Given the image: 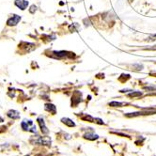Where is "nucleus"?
Segmentation results:
<instances>
[{
    "mask_svg": "<svg viewBox=\"0 0 156 156\" xmlns=\"http://www.w3.org/2000/svg\"><path fill=\"white\" fill-rule=\"evenodd\" d=\"M61 121H62V123L66 124L67 126H69V127H74L75 126L74 122L72 119H68V118H63V119H61Z\"/></svg>",
    "mask_w": 156,
    "mask_h": 156,
    "instance_id": "1a4fd4ad",
    "label": "nucleus"
},
{
    "mask_svg": "<svg viewBox=\"0 0 156 156\" xmlns=\"http://www.w3.org/2000/svg\"><path fill=\"white\" fill-rule=\"evenodd\" d=\"M156 113V110H143L139 111V112H135V113H128L126 114L127 117H137V116H147V115H153Z\"/></svg>",
    "mask_w": 156,
    "mask_h": 156,
    "instance_id": "7ed1b4c3",
    "label": "nucleus"
},
{
    "mask_svg": "<svg viewBox=\"0 0 156 156\" xmlns=\"http://www.w3.org/2000/svg\"><path fill=\"white\" fill-rule=\"evenodd\" d=\"M14 3L22 10H25L28 6V1H27V0H15Z\"/></svg>",
    "mask_w": 156,
    "mask_h": 156,
    "instance_id": "39448f33",
    "label": "nucleus"
},
{
    "mask_svg": "<svg viewBox=\"0 0 156 156\" xmlns=\"http://www.w3.org/2000/svg\"><path fill=\"white\" fill-rule=\"evenodd\" d=\"M141 95H142V92H140V91H133L128 94V96L130 98H136V97H139Z\"/></svg>",
    "mask_w": 156,
    "mask_h": 156,
    "instance_id": "9b49d317",
    "label": "nucleus"
},
{
    "mask_svg": "<svg viewBox=\"0 0 156 156\" xmlns=\"http://www.w3.org/2000/svg\"><path fill=\"white\" fill-rule=\"evenodd\" d=\"M21 126L25 131H28V132H32V133H36V126L33 124V121L32 120H27L25 119L24 121H22Z\"/></svg>",
    "mask_w": 156,
    "mask_h": 156,
    "instance_id": "f03ea898",
    "label": "nucleus"
},
{
    "mask_svg": "<svg viewBox=\"0 0 156 156\" xmlns=\"http://www.w3.org/2000/svg\"><path fill=\"white\" fill-rule=\"evenodd\" d=\"M38 122H39V124L41 126V133H49V130L47 129V127L45 126V123H44V120L41 117L38 118Z\"/></svg>",
    "mask_w": 156,
    "mask_h": 156,
    "instance_id": "423d86ee",
    "label": "nucleus"
},
{
    "mask_svg": "<svg viewBox=\"0 0 156 156\" xmlns=\"http://www.w3.org/2000/svg\"><path fill=\"white\" fill-rule=\"evenodd\" d=\"M145 90H148V91H153L156 90V87L155 86H152V87H144Z\"/></svg>",
    "mask_w": 156,
    "mask_h": 156,
    "instance_id": "ddd939ff",
    "label": "nucleus"
},
{
    "mask_svg": "<svg viewBox=\"0 0 156 156\" xmlns=\"http://www.w3.org/2000/svg\"><path fill=\"white\" fill-rule=\"evenodd\" d=\"M151 49H152V50H156V45H155L154 47H152V48H151Z\"/></svg>",
    "mask_w": 156,
    "mask_h": 156,
    "instance_id": "dca6fc26",
    "label": "nucleus"
},
{
    "mask_svg": "<svg viewBox=\"0 0 156 156\" xmlns=\"http://www.w3.org/2000/svg\"><path fill=\"white\" fill-rule=\"evenodd\" d=\"M31 142L34 144H41V145H46V146H49L51 145V138L48 136H35L31 138Z\"/></svg>",
    "mask_w": 156,
    "mask_h": 156,
    "instance_id": "f257e3e1",
    "label": "nucleus"
},
{
    "mask_svg": "<svg viewBox=\"0 0 156 156\" xmlns=\"http://www.w3.org/2000/svg\"><path fill=\"white\" fill-rule=\"evenodd\" d=\"M45 110L50 113H52L53 115H55V113H57V107L52 104H46L45 105Z\"/></svg>",
    "mask_w": 156,
    "mask_h": 156,
    "instance_id": "6e6552de",
    "label": "nucleus"
},
{
    "mask_svg": "<svg viewBox=\"0 0 156 156\" xmlns=\"http://www.w3.org/2000/svg\"><path fill=\"white\" fill-rule=\"evenodd\" d=\"M84 137L85 138H87V139H88V140H95V139H98L99 138V136H97V135H95V133H86V135L84 136Z\"/></svg>",
    "mask_w": 156,
    "mask_h": 156,
    "instance_id": "9d476101",
    "label": "nucleus"
},
{
    "mask_svg": "<svg viewBox=\"0 0 156 156\" xmlns=\"http://www.w3.org/2000/svg\"><path fill=\"white\" fill-rule=\"evenodd\" d=\"M156 40V35H152L150 37V41H155Z\"/></svg>",
    "mask_w": 156,
    "mask_h": 156,
    "instance_id": "2eb2a0df",
    "label": "nucleus"
},
{
    "mask_svg": "<svg viewBox=\"0 0 156 156\" xmlns=\"http://www.w3.org/2000/svg\"><path fill=\"white\" fill-rule=\"evenodd\" d=\"M7 115H8L9 118L12 119H17L20 118V114H19L18 111H16V110H9Z\"/></svg>",
    "mask_w": 156,
    "mask_h": 156,
    "instance_id": "0eeeda50",
    "label": "nucleus"
},
{
    "mask_svg": "<svg viewBox=\"0 0 156 156\" xmlns=\"http://www.w3.org/2000/svg\"><path fill=\"white\" fill-rule=\"evenodd\" d=\"M37 10V7L35 6V5H32L31 7H30V9H29V12L30 13H34Z\"/></svg>",
    "mask_w": 156,
    "mask_h": 156,
    "instance_id": "4468645a",
    "label": "nucleus"
},
{
    "mask_svg": "<svg viewBox=\"0 0 156 156\" xmlns=\"http://www.w3.org/2000/svg\"><path fill=\"white\" fill-rule=\"evenodd\" d=\"M122 105V103H119V102H111V103H109V105L110 106H112V107H120Z\"/></svg>",
    "mask_w": 156,
    "mask_h": 156,
    "instance_id": "f8f14e48",
    "label": "nucleus"
},
{
    "mask_svg": "<svg viewBox=\"0 0 156 156\" xmlns=\"http://www.w3.org/2000/svg\"><path fill=\"white\" fill-rule=\"evenodd\" d=\"M20 21H21V16H19L17 14H13L12 17H10L7 21V25L9 27H14V26H16L19 23Z\"/></svg>",
    "mask_w": 156,
    "mask_h": 156,
    "instance_id": "20e7f679",
    "label": "nucleus"
}]
</instances>
